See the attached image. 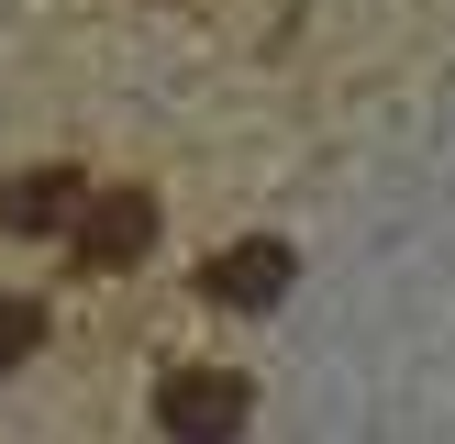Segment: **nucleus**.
<instances>
[{"label":"nucleus","mask_w":455,"mask_h":444,"mask_svg":"<svg viewBox=\"0 0 455 444\" xmlns=\"http://www.w3.org/2000/svg\"><path fill=\"white\" fill-rule=\"evenodd\" d=\"M244 411H256V400H244L234 367H167L156 377V433L167 444H234Z\"/></svg>","instance_id":"obj_1"},{"label":"nucleus","mask_w":455,"mask_h":444,"mask_svg":"<svg viewBox=\"0 0 455 444\" xmlns=\"http://www.w3.org/2000/svg\"><path fill=\"white\" fill-rule=\"evenodd\" d=\"M67 244H78V266H133L156 244V200L145 189H89V211H78Z\"/></svg>","instance_id":"obj_2"},{"label":"nucleus","mask_w":455,"mask_h":444,"mask_svg":"<svg viewBox=\"0 0 455 444\" xmlns=\"http://www.w3.org/2000/svg\"><path fill=\"white\" fill-rule=\"evenodd\" d=\"M78 211H89V178L78 167H22V178H0V234H78Z\"/></svg>","instance_id":"obj_3"},{"label":"nucleus","mask_w":455,"mask_h":444,"mask_svg":"<svg viewBox=\"0 0 455 444\" xmlns=\"http://www.w3.org/2000/svg\"><path fill=\"white\" fill-rule=\"evenodd\" d=\"M200 289H212V300H234V311H267V300H278V289H289V244H222V256L212 266H200Z\"/></svg>","instance_id":"obj_4"},{"label":"nucleus","mask_w":455,"mask_h":444,"mask_svg":"<svg viewBox=\"0 0 455 444\" xmlns=\"http://www.w3.org/2000/svg\"><path fill=\"white\" fill-rule=\"evenodd\" d=\"M34 345H44V311H34V300H0V377L34 367Z\"/></svg>","instance_id":"obj_5"}]
</instances>
